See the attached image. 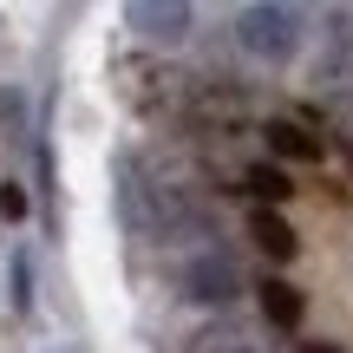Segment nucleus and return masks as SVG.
I'll return each mask as SVG.
<instances>
[{"label":"nucleus","instance_id":"1","mask_svg":"<svg viewBox=\"0 0 353 353\" xmlns=\"http://www.w3.org/2000/svg\"><path fill=\"white\" fill-rule=\"evenodd\" d=\"M236 46L255 65H288L301 52V7H281V0H255L236 13Z\"/></svg>","mask_w":353,"mask_h":353},{"label":"nucleus","instance_id":"2","mask_svg":"<svg viewBox=\"0 0 353 353\" xmlns=\"http://www.w3.org/2000/svg\"><path fill=\"white\" fill-rule=\"evenodd\" d=\"M112 183H118L125 229H131V236H144V242H157V236H164V183H151V176H144V164H138L131 151L112 157Z\"/></svg>","mask_w":353,"mask_h":353},{"label":"nucleus","instance_id":"3","mask_svg":"<svg viewBox=\"0 0 353 353\" xmlns=\"http://www.w3.org/2000/svg\"><path fill=\"white\" fill-rule=\"evenodd\" d=\"M176 288H183V301H203V307H229L242 294V262L229 249H216V242H203L196 255H190L183 268H176Z\"/></svg>","mask_w":353,"mask_h":353},{"label":"nucleus","instance_id":"4","mask_svg":"<svg viewBox=\"0 0 353 353\" xmlns=\"http://www.w3.org/2000/svg\"><path fill=\"white\" fill-rule=\"evenodd\" d=\"M314 85L353 92V13H327V33H321V52H314Z\"/></svg>","mask_w":353,"mask_h":353},{"label":"nucleus","instance_id":"5","mask_svg":"<svg viewBox=\"0 0 353 353\" xmlns=\"http://www.w3.org/2000/svg\"><path fill=\"white\" fill-rule=\"evenodd\" d=\"M125 20H131V33H144L151 46H176V39L190 33V20H196V13H190L183 0H131Z\"/></svg>","mask_w":353,"mask_h":353},{"label":"nucleus","instance_id":"6","mask_svg":"<svg viewBox=\"0 0 353 353\" xmlns=\"http://www.w3.org/2000/svg\"><path fill=\"white\" fill-rule=\"evenodd\" d=\"M249 242L268 255V262H294V255H301V236H294V223L281 210H255L249 216Z\"/></svg>","mask_w":353,"mask_h":353},{"label":"nucleus","instance_id":"7","mask_svg":"<svg viewBox=\"0 0 353 353\" xmlns=\"http://www.w3.org/2000/svg\"><path fill=\"white\" fill-rule=\"evenodd\" d=\"M255 294H262V314H268V327H281V334H294V327H301V314H307V294L294 288V281L268 275Z\"/></svg>","mask_w":353,"mask_h":353},{"label":"nucleus","instance_id":"8","mask_svg":"<svg viewBox=\"0 0 353 353\" xmlns=\"http://www.w3.org/2000/svg\"><path fill=\"white\" fill-rule=\"evenodd\" d=\"M190 353H275V347L255 327H242V321H216V327H203L196 341H190Z\"/></svg>","mask_w":353,"mask_h":353},{"label":"nucleus","instance_id":"9","mask_svg":"<svg viewBox=\"0 0 353 353\" xmlns=\"http://www.w3.org/2000/svg\"><path fill=\"white\" fill-rule=\"evenodd\" d=\"M262 138H268V151H275V157H288V164H321V151H327V144H321L307 125H288V118H275Z\"/></svg>","mask_w":353,"mask_h":353},{"label":"nucleus","instance_id":"10","mask_svg":"<svg viewBox=\"0 0 353 353\" xmlns=\"http://www.w3.org/2000/svg\"><path fill=\"white\" fill-rule=\"evenodd\" d=\"M242 190H249L262 210H281V203L294 196V183H288V170H281V164H249V170H242Z\"/></svg>","mask_w":353,"mask_h":353},{"label":"nucleus","instance_id":"11","mask_svg":"<svg viewBox=\"0 0 353 353\" xmlns=\"http://www.w3.org/2000/svg\"><path fill=\"white\" fill-rule=\"evenodd\" d=\"M13 307L33 314V268H26V255H13Z\"/></svg>","mask_w":353,"mask_h":353},{"label":"nucleus","instance_id":"12","mask_svg":"<svg viewBox=\"0 0 353 353\" xmlns=\"http://www.w3.org/2000/svg\"><path fill=\"white\" fill-rule=\"evenodd\" d=\"M0 216H7V223H20V216H26V190L20 183H0Z\"/></svg>","mask_w":353,"mask_h":353},{"label":"nucleus","instance_id":"13","mask_svg":"<svg viewBox=\"0 0 353 353\" xmlns=\"http://www.w3.org/2000/svg\"><path fill=\"white\" fill-rule=\"evenodd\" d=\"M307 353H347V347H334V341H314V347H307Z\"/></svg>","mask_w":353,"mask_h":353}]
</instances>
